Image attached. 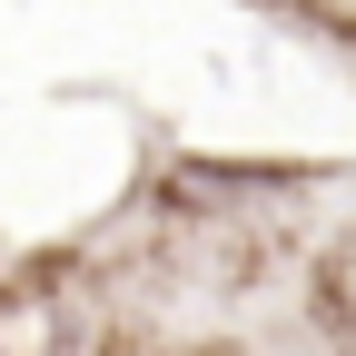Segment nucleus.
Listing matches in <instances>:
<instances>
[{
  "instance_id": "obj_1",
  "label": "nucleus",
  "mask_w": 356,
  "mask_h": 356,
  "mask_svg": "<svg viewBox=\"0 0 356 356\" xmlns=\"http://www.w3.org/2000/svg\"><path fill=\"white\" fill-rule=\"evenodd\" d=\"M0 356H99V317L60 297H10L0 307Z\"/></svg>"
},
{
  "instance_id": "obj_2",
  "label": "nucleus",
  "mask_w": 356,
  "mask_h": 356,
  "mask_svg": "<svg viewBox=\"0 0 356 356\" xmlns=\"http://www.w3.org/2000/svg\"><path fill=\"white\" fill-rule=\"evenodd\" d=\"M317 317L337 327V337H356V228L327 248V267H317Z\"/></svg>"
}]
</instances>
